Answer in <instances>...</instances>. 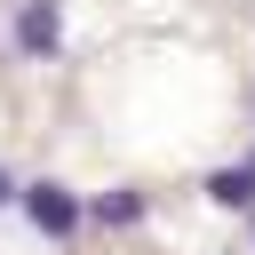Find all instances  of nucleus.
I'll return each mask as SVG.
<instances>
[{
    "label": "nucleus",
    "instance_id": "f03ea898",
    "mask_svg": "<svg viewBox=\"0 0 255 255\" xmlns=\"http://www.w3.org/2000/svg\"><path fill=\"white\" fill-rule=\"evenodd\" d=\"M16 40H24V56H56V48H64V16H56L48 0H32V8L16 16Z\"/></svg>",
    "mask_w": 255,
    "mask_h": 255
},
{
    "label": "nucleus",
    "instance_id": "7ed1b4c3",
    "mask_svg": "<svg viewBox=\"0 0 255 255\" xmlns=\"http://www.w3.org/2000/svg\"><path fill=\"white\" fill-rule=\"evenodd\" d=\"M207 199H215V207H231V215H255V159L215 167V175H207Z\"/></svg>",
    "mask_w": 255,
    "mask_h": 255
},
{
    "label": "nucleus",
    "instance_id": "39448f33",
    "mask_svg": "<svg viewBox=\"0 0 255 255\" xmlns=\"http://www.w3.org/2000/svg\"><path fill=\"white\" fill-rule=\"evenodd\" d=\"M8 199H16V183H8V167H0V207H8Z\"/></svg>",
    "mask_w": 255,
    "mask_h": 255
},
{
    "label": "nucleus",
    "instance_id": "f257e3e1",
    "mask_svg": "<svg viewBox=\"0 0 255 255\" xmlns=\"http://www.w3.org/2000/svg\"><path fill=\"white\" fill-rule=\"evenodd\" d=\"M24 215H32L48 239H72V231H80V199H72L64 183H32V191H24Z\"/></svg>",
    "mask_w": 255,
    "mask_h": 255
},
{
    "label": "nucleus",
    "instance_id": "20e7f679",
    "mask_svg": "<svg viewBox=\"0 0 255 255\" xmlns=\"http://www.w3.org/2000/svg\"><path fill=\"white\" fill-rule=\"evenodd\" d=\"M88 215H96L104 231H135V223H143V191H104Z\"/></svg>",
    "mask_w": 255,
    "mask_h": 255
}]
</instances>
